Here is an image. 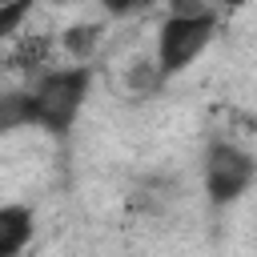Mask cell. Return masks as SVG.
<instances>
[{
    "label": "cell",
    "instance_id": "6da1fadb",
    "mask_svg": "<svg viewBox=\"0 0 257 257\" xmlns=\"http://www.w3.org/2000/svg\"><path fill=\"white\" fill-rule=\"evenodd\" d=\"M92 88V68L88 64H64V68H48L32 80V88L24 92V116L32 128H44L48 137H68V128L76 124L84 100Z\"/></svg>",
    "mask_w": 257,
    "mask_h": 257
},
{
    "label": "cell",
    "instance_id": "7a4b0ae2",
    "mask_svg": "<svg viewBox=\"0 0 257 257\" xmlns=\"http://www.w3.org/2000/svg\"><path fill=\"white\" fill-rule=\"evenodd\" d=\"M217 32V12H205V16H165L161 20V32H157V64L165 76H177L185 72L213 40Z\"/></svg>",
    "mask_w": 257,
    "mask_h": 257
},
{
    "label": "cell",
    "instance_id": "3957f363",
    "mask_svg": "<svg viewBox=\"0 0 257 257\" xmlns=\"http://www.w3.org/2000/svg\"><path fill=\"white\" fill-rule=\"evenodd\" d=\"M257 177V161L237 149L233 141H213L209 153H205V193L209 201L221 209V205H233Z\"/></svg>",
    "mask_w": 257,
    "mask_h": 257
},
{
    "label": "cell",
    "instance_id": "277c9868",
    "mask_svg": "<svg viewBox=\"0 0 257 257\" xmlns=\"http://www.w3.org/2000/svg\"><path fill=\"white\" fill-rule=\"evenodd\" d=\"M52 36H44V32H28V36H20L16 44H12V52H8V68L12 72H48L44 64H48V56H52Z\"/></svg>",
    "mask_w": 257,
    "mask_h": 257
},
{
    "label": "cell",
    "instance_id": "5b68a950",
    "mask_svg": "<svg viewBox=\"0 0 257 257\" xmlns=\"http://www.w3.org/2000/svg\"><path fill=\"white\" fill-rule=\"evenodd\" d=\"M32 209L28 205H4L0 209V257H16L32 241Z\"/></svg>",
    "mask_w": 257,
    "mask_h": 257
},
{
    "label": "cell",
    "instance_id": "8992f818",
    "mask_svg": "<svg viewBox=\"0 0 257 257\" xmlns=\"http://www.w3.org/2000/svg\"><path fill=\"white\" fill-rule=\"evenodd\" d=\"M96 44H100V24H72L60 36V48L68 56H76V60H88L96 52Z\"/></svg>",
    "mask_w": 257,
    "mask_h": 257
},
{
    "label": "cell",
    "instance_id": "52a82bcc",
    "mask_svg": "<svg viewBox=\"0 0 257 257\" xmlns=\"http://www.w3.org/2000/svg\"><path fill=\"white\" fill-rule=\"evenodd\" d=\"M165 80H169V76L161 72V64H157V60H137V64L128 68V76H124V84H128L137 96H153Z\"/></svg>",
    "mask_w": 257,
    "mask_h": 257
},
{
    "label": "cell",
    "instance_id": "ba28073f",
    "mask_svg": "<svg viewBox=\"0 0 257 257\" xmlns=\"http://www.w3.org/2000/svg\"><path fill=\"white\" fill-rule=\"evenodd\" d=\"M36 0H0V36H16L20 20L32 12Z\"/></svg>",
    "mask_w": 257,
    "mask_h": 257
},
{
    "label": "cell",
    "instance_id": "9c48e42d",
    "mask_svg": "<svg viewBox=\"0 0 257 257\" xmlns=\"http://www.w3.org/2000/svg\"><path fill=\"white\" fill-rule=\"evenodd\" d=\"M20 124H28V116H24V92H8L0 100V128H20Z\"/></svg>",
    "mask_w": 257,
    "mask_h": 257
},
{
    "label": "cell",
    "instance_id": "30bf717a",
    "mask_svg": "<svg viewBox=\"0 0 257 257\" xmlns=\"http://www.w3.org/2000/svg\"><path fill=\"white\" fill-rule=\"evenodd\" d=\"M149 4H157V0H100V8H104L108 16H137V12H145Z\"/></svg>",
    "mask_w": 257,
    "mask_h": 257
},
{
    "label": "cell",
    "instance_id": "8fae6325",
    "mask_svg": "<svg viewBox=\"0 0 257 257\" xmlns=\"http://www.w3.org/2000/svg\"><path fill=\"white\" fill-rule=\"evenodd\" d=\"M213 12L205 0H169V16H205Z\"/></svg>",
    "mask_w": 257,
    "mask_h": 257
},
{
    "label": "cell",
    "instance_id": "7c38bea8",
    "mask_svg": "<svg viewBox=\"0 0 257 257\" xmlns=\"http://www.w3.org/2000/svg\"><path fill=\"white\" fill-rule=\"evenodd\" d=\"M221 4H241V0H221Z\"/></svg>",
    "mask_w": 257,
    "mask_h": 257
}]
</instances>
